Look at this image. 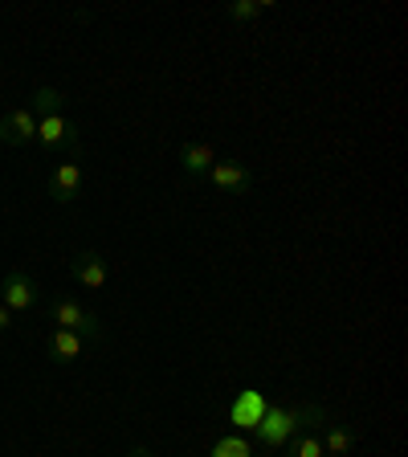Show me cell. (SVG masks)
<instances>
[{
	"label": "cell",
	"mask_w": 408,
	"mask_h": 457,
	"mask_svg": "<svg viewBox=\"0 0 408 457\" xmlns=\"http://www.w3.org/2000/svg\"><path fill=\"white\" fill-rule=\"evenodd\" d=\"M327 420V409L323 404H274L270 400V409H266V417H262V425L254 428V437H257V445L262 449H282L290 437H298L303 428H311V425H323Z\"/></svg>",
	"instance_id": "obj_1"
},
{
	"label": "cell",
	"mask_w": 408,
	"mask_h": 457,
	"mask_svg": "<svg viewBox=\"0 0 408 457\" xmlns=\"http://www.w3.org/2000/svg\"><path fill=\"white\" fill-rule=\"evenodd\" d=\"M49 319H54L62 331H74L78 339H103V319H98L95 311H86L82 303H74V298H54L49 303Z\"/></svg>",
	"instance_id": "obj_2"
},
{
	"label": "cell",
	"mask_w": 408,
	"mask_h": 457,
	"mask_svg": "<svg viewBox=\"0 0 408 457\" xmlns=\"http://www.w3.org/2000/svg\"><path fill=\"white\" fill-rule=\"evenodd\" d=\"M37 143L41 152H70V160H82V127L62 119V114H49V119H37Z\"/></svg>",
	"instance_id": "obj_3"
},
{
	"label": "cell",
	"mask_w": 408,
	"mask_h": 457,
	"mask_svg": "<svg viewBox=\"0 0 408 457\" xmlns=\"http://www.w3.org/2000/svg\"><path fill=\"white\" fill-rule=\"evenodd\" d=\"M270 409V396L262 388H241L237 396H233V404L225 409L229 425L237 428V433H254L257 425H262V417H266Z\"/></svg>",
	"instance_id": "obj_4"
},
{
	"label": "cell",
	"mask_w": 408,
	"mask_h": 457,
	"mask_svg": "<svg viewBox=\"0 0 408 457\" xmlns=\"http://www.w3.org/2000/svg\"><path fill=\"white\" fill-rule=\"evenodd\" d=\"M0 303L9 306L12 314L33 311V306L41 303V290H37V282H33L25 270H9V274H4V282H0Z\"/></svg>",
	"instance_id": "obj_5"
},
{
	"label": "cell",
	"mask_w": 408,
	"mask_h": 457,
	"mask_svg": "<svg viewBox=\"0 0 408 457\" xmlns=\"http://www.w3.org/2000/svg\"><path fill=\"white\" fill-rule=\"evenodd\" d=\"M82 160H66V163H57L54 176H49V196L57 200V204H74L78 196H82Z\"/></svg>",
	"instance_id": "obj_6"
},
{
	"label": "cell",
	"mask_w": 408,
	"mask_h": 457,
	"mask_svg": "<svg viewBox=\"0 0 408 457\" xmlns=\"http://www.w3.org/2000/svg\"><path fill=\"white\" fill-rule=\"evenodd\" d=\"M209 180L217 184L221 192H237V196L254 192V171H249L246 163H237V160H217L209 168Z\"/></svg>",
	"instance_id": "obj_7"
},
{
	"label": "cell",
	"mask_w": 408,
	"mask_h": 457,
	"mask_svg": "<svg viewBox=\"0 0 408 457\" xmlns=\"http://www.w3.org/2000/svg\"><path fill=\"white\" fill-rule=\"evenodd\" d=\"M0 143H9V147H25V143H37V119L29 106L21 111H9L0 119Z\"/></svg>",
	"instance_id": "obj_8"
},
{
	"label": "cell",
	"mask_w": 408,
	"mask_h": 457,
	"mask_svg": "<svg viewBox=\"0 0 408 457\" xmlns=\"http://www.w3.org/2000/svg\"><path fill=\"white\" fill-rule=\"evenodd\" d=\"M70 274H74V282L86 286V290H103L106 286V262L95 253V249H82V253L70 262Z\"/></svg>",
	"instance_id": "obj_9"
},
{
	"label": "cell",
	"mask_w": 408,
	"mask_h": 457,
	"mask_svg": "<svg viewBox=\"0 0 408 457\" xmlns=\"http://www.w3.org/2000/svg\"><path fill=\"white\" fill-rule=\"evenodd\" d=\"M46 352H49V360H54V363H74V360H82L86 339H78L74 331L54 327V331H49V339H46Z\"/></svg>",
	"instance_id": "obj_10"
},
{
	"label": "cell",
	"mask_w": 408,
	"mask_h": 457,
	"mask_svg": "<svg viewBox=\"0 0 408 457\" xmlns=\"http://www.w3.org/2000/svg\"><path fill=\"white\" fill-rule=\"evenodd\" d=\"M212 163H217V152H212V143H184V147H180V168H184V176H209Z\"/></svg>",
	"instance_id": "obj_11"
},
{
	"label": "cell",
	"mask_w": 408,
	"mask_h": 457,
	"mask_svg": "<svg viewBox=\"0 0 408 457\" xmlns=\"http://www.w3.org/2000/svg\"><path fill=\"white\" fill-rule=\"evenodd\" d=\"M62 106H66V95H62L57 86H37V90H33V98H29V111H33V119L62 114Z\"/></svg>",
	"instance_id": "obj_12"
},
{
	"label": "cell",
	"mask_w": 408,
	"mask_h": 457,
	"mask_svg": "<svg viewBox=\"0 0 408 457\" xmlns=\"http://www.w3.org/2000/svg\"><path fill=\"white\" fill-rule=\"evenodd\" d=\"M352 445H355V428H347V425L327 428V437H323V453L327 457H347L352 453Z\"/></svg>",
	"instance_id": "obj_13"
},
{
	"label": "cell",
	"mask_w": 408,
	"mask_h": 457,
	"mask_svg": "<svg viewBox=\"0 0 408 457\" xmlns=\"http://www.w3.org/2000/svg\"><path fill=\"white\" fill-rule=\"evenodd\" d=\"M209 457H254V445H249L246 433H225V437L212 445Z\"/></svg>",
	"instance_id": "obj_14"
},
{
	"label": "cell",
	"mask_w": 408,
	"mask_h": 457,
	"mask_svg": "<svg viewBox=\"0 0 408 457\" xmlns=\"http://www.w3.org/2000/svg\"><path fill=\"white\" fill-rule=\"evenodd\" d=\"M282 449H286L282 457H327L323 453V441L314 437V433H298V437H290Z\"/></svg>",
	"instance_id": "obj_15"
},
{
	"label": "cell",
	"mask_w": 408,
	"mask_h": 457,
	"mask_svg": "<svg viewBox=\"0 0 408 457\" xmlns=\"http://www.w3.org/2000/svg\"><path fill=\"white\" fill-rule=\"evenodd\" d=\"M266 9H270L266 0H233V4L225 9V17L229 21H254V17H262Z\"/></svg>",
	"instance_id": "obj_16"
},
{
	"label": "cell",
	"mask_w": 408,
	"mask_h": 457,
	"mask_svg": "<svg viewBox=\"0 0 408 457\" xmlns=\"http://www.w3.org/2000/svg\"><path fill=\"white\" fill-rule=\"evenodd\" d=\"M4 331H12V311L0 303V335H4Z\"/></svg>",
	"instance_id": "obj_17"
},
{
	"label": "cell",
	"mask_w": 408,
	"mask_h": 457,
	"mask_svg": "<svg viewBox=\"0 0 408 457\" xmlns=\"http://www.w3.org/2000/svg\"><path fill=\"white\" fill-rule=\"evenodd\" d=\"M127 457H155L152 449H143V445H135V449H127Z\"/></svg>",
	"instance_id": "obj_18"
}]
</instances>
